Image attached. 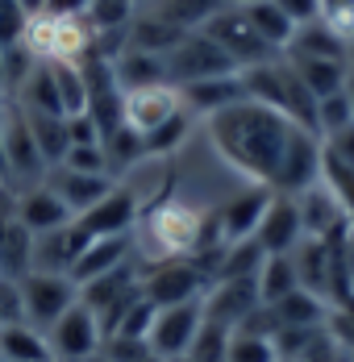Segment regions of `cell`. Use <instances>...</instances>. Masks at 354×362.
I'll return each instance as SVG.
<instances>
[{
  "label": "cell",
  "instance_id": "1",
  "mask_svg": "<svg viewBox=\"0 0 354 362\" xmlns=\"http://www.w3.org/2000/svg\"><path fill=\"white\" fill-rule=\"evenodd\" d=\"M292 129L296 125L283 112L254 105V100H238L200 125V134L209 138L212 154L225 163V171L238 175L242 183H263V187H271L275 180V167H280Z\"/></svg>",
  "mask_w": 354,
  "mask_h": 362
},
{
  "label": "cell",
  "instance_id": "2",
  "mask_svg": "<svg viewBox=\"0 0 354 362\" xmlns=\"http://www.w3.org/2000/svg\"><path fill=\"white\" fill-rule=\"evenodd\" d=\"M130 242H134V258L142 267L196 258L205 250L225 246L221 225H217V204H196L179 192H159L150 204H142Z\"/></svg>",
  "mask_w": 354,
  "mask_h": 362
},
{
  "label": "cell",
  "instance_id": "3",
  "mask_svg": "<svg viewBox=\"0 0 354 362\" xmlns=\"http://www.w3.org/2000/svg\"><path fill=\"white\" fill-rule=\"evenodd\" d=\"M242 88H246V100L267 105V109L283 112L292 125L317 134V96L300 83L296 67H292L283 54L258 63V67H246V71H242Z\"/></svg>",
  "mask_w": 354,
  "mask_h": 362
},
{
  "label": "cell",
  "instance_id": "4",
  "mask_svg": "<svg viewBox=\"0 0 354 362\" xmlns=\"http://www.w3.org/2000/svg\"><path fill=\"white\" fill-rule=\"evenodd\" d=\"M34 63H84L92 54V30L84 17H55V13H38L25 21L21 42H17Z\"/></svg>",
  "mask_w": 354,
  "mask_h": 362
},
{
  "label": "cell",
  "instance_id": "5",
  "mask_svg": "<svg viewBox=\"0 0 354 362\" xmlns=\"http://www.w3.org/2000/svg\"><path fill=\"white\" fill-rule=\"evenodd\" d=\"M0 158H4V180L17 192L46 180V158H42L34 129L13 96H0Z\"/></svg>",
  "mask_w": 354,
  "mask_h": 362
},
{
  "label": "cell",
  "instance_id": "6",
  "mask_svg": "<svg viewBox=\"0 0 354 362\" xmlns=\"http://www.w3.org/2000/svg\"><path fill=\"white\" fill-rule=\"evenodd\" d=\"M163 67H167V83H176V88H188V83H200V79H217V75L238 71L229 63V54L205 30H192V34L179 37V46L163 59Z\"/></svg>",
  "mask_w": 354,
  "mask_h": 362
},
{
  "label": "cell",
  "instance_id": "7",
  "mask_svg": "<svg viewBox=\"0 0 354 362\" xmlns=\"http://www.w3.org/2000/svg\"><path fill=\"white\" fill-rule=\"evenodd\" d=\"M183 96L176 83H150V88H130L121 92V125L134 129L142 142L150 134H159L163 125H171L176 117H183Z\"/></svg>",
  "mask_w": 354,
  "mask_h": 362
},
{
  "label": "cell",
  "instance_id": "8",
  "mask_svg": "<svg viewBox=\"0 0 354 362\" xmlns=\"http://www.w3.org/2000/svg\"><path fill=\"white\" fill-rule=\"evenodd\" d=\"M205 34H209L225 54H229V63H234L238 71H246V67H258V63L275 59V50L258 37V30L250 25V17H246V8H238V4H225L209 25H205Z\"/></svg>",
  "mask_w": 354,
  "mask_h": 362
},
{
  "label": "cell",
  "instance_id": "9",
  "mask_svg": "<svg viewBox=\"0 0 354 362\" xmlns=\"http://www.w3.org/2000/svg\"><path fill=\"white\" fill-rule=\"evenodd\" d=\"M17 288H21V313H25V325L42 329V333H46V329L55 325L71 304L79 300V288H75V279H67V275H42V271H30Z\"/></svg>",
  "mask_w": 354,
  "mask_h": 362
},
{
  "label": "cell",
  "instance_id": "10",
  "mask_svg": "<svg viewBox=\"0 0 354 362\" xmlns=\"http://www.w3.org/2000/svg\"><path fill=\"white\" fill-rule=\"evenodd\" d=\"M321 158H325V146L313 129H292L287 134V146H283V158L275 167V180H271V192L280 196H300L304 187L321 183Z\"/></svg>",
  "mask_w": 354,
  "mask_h": 362
},
{
  "label": "cell",
  "instance_id": "11",
  "mask_svg": "<svg viewBox=\"0 0 354 362\" xmlns=\"http://www.w3.org/2000/svg\"><path fill=\"white\" fill-rule=\"evenodd\" d=\"M138 213H142L138 192L125 180H117L84 217H75V225H79L88 238H130L134 225H138Z\"/></svg>",
  "mask_w": 354,
  "mask_h": 362
},
{
  "label": "cell",
  "instance_id": "12",
  "mask_svg": "<svg viewBox=\"0 0 354 362\" xmlns=\"http://www.w3.org/2000/svg\"><path fill=\"white\" fill-rule=\"evenodd\" d=\"M46 341H50L55 362H84V358H92V354L101 350L105 329H101V321L92 317V308H88V304H79V300H75L67 313L46 329Z\"/></svg>",
  "mask_w": 354,
  "mask_h": 362
},
{
  "label": "cell",
  "instance_id": "13",
  "mask_svg": "<svg viewBox=\"0 0 354 362\" xmlns=\"http://www.w3.org/2000/svg\"><path fill=\"white\" fill-rule=\"evenodd\" d=\"M200 325H205V308H200V300L159 308L146 346H150V354H159V358H183V354L192 350V341H196Z\"/></svg>",
  "mask_w": 354,
  "mask_h": 362
},
{
  "label": "cell",
  "instance_id": "14",
  "mask_svg": "<svg viewBox=\"0 0 354 362\" xmlns=\"http://www.w3.org/2000/svg\"><path fill=\"white\" fill-rule=\"evenodd\" d=\"M267 204H271V187H263V183H242V187H234V192L217 204L221 242L234 246V242L254 238V229H258V221L267 213Z\"/></svg>",
  "mask_w": 354,
  "mask_h": 362
},
{
  "label": "cell",
  "instance_id": "15",
  "mask_svg": "<svg viewBox=\"0 0 354 362\" xmlns=\"http://www.w3.org/2000/svg\"><path fill=\"white\" fill-rule=\"evenodd\" d=\"M200 308H205V321L221 329H238L258 308V288H254V279H217L200 296Z\"/></svg>",
  "mask_w": 354,
  "mask_h": 362
},
{
  "label": "cell",
  "instance_id": "16",
  "mask_svg": "<svg viewBox=\"0 0 354 362\" xmlns=\"http://www.w3.org/2000/svg\"><path fill=\"white\" fill-rule=\"evenodd\" d=\"M304 229H300V209H296V196H280L271 192V204L254 229V242L263 254H292L300 246Z\"/></svg>",
  "mask_w": 354,
  "mask_h": 362
},
{
  "label": "cell",
  "instance_id": "17",
  "mask_svg": "<svg viewBox=\"0 0 354 362\" xmlns=\"http://www.w3.org/2000/svg\"><path fill=\"white\" fill-rule=\"evenodd\" d=\"M88 242L92 238L75 221L50 229V233H34V271H42V275H67L71 279V267H75V258L84 254Z\"/></svg>",
  "mask_w": 354,
  "mask_h": 362
},
{
  "label": "cell",
  "instance_id": "18",
  "mask_svg": "<svg viewBox=\"0 0 354 362\" xmlns=\"http://www.w3.org/2000/svg\"><path fill=\"white\" fill-rule=\"evenodd\" d=\"M42 183L67 204L71 217H84L117 180H108V175H88V171H71V167H63V163H55V167H46V180Z\"/></svg>",
  "mask_w": 354,
  "mask_h": 362
},
{
  "label": "cell",
  "instance_id": "19",
  "mask_svg": "<svg viewBox=\"0 0 354 362\" xmlns=\"http://www.w3.org/2000/svg\"><path fill=\"white\" fill-rule=\"evenodd\" d=\"M179 96H183V109L205 125V121L217 117L221 109H229V105L246 100V88H242V71H234V75H217V79L188 83V88H179Z\"/></svg>",
  "mask_w": 354,
  "mask_h": 362
},
{
  "label": "cell",
  "instance_id": "20",
  "mask_svg": "<svg viewBox=\"0 0 354 362\" xmlns=\"http://www.w3.org/2000/svg\"><path fill=\"white\" fill-rule=\"evenodd\" d=\"M296 209H300V229H304V238H321V242H333V238H342L346 229H350V221L342 217V209H338V200L313 183V187H304L300 196H296Z\"/></svg>",
  "mask_w": 354,
  "mask_h": 362
},
{
  "label": "cell",
  "instance_id": "21",
  "mask_svg": "<svg viewBox=\"0 0 354 362\" xmlns=\"http://www.w3.org/2000/svg\"><path fill=\"white\" fill-rule=\"evenodd\" d=\"M13 221H17L21 229H30V233H50V229H59V225H67V221H75V217H71L67 204H63L46 183H34V187H21V192H17Z\"/></svg>",
  "mask_w": 354,
  "mask_h": 362
},
{
  "label": "cell",
  "instance_id": "22",
  "mask_svg": "<svg viewBox=\"0 0 354 362\" xmlns=\"http://www.w3.org/2000/svg\"><path fill=\"white\" fill-rule=\"evenodd\" d=\"M134 258V242L130 238H92L84 254L75 258V267H71V279H75V288L79 284H88V279H101L108 271H117V267H125Z\"/></svg>",
  "mask_w": 354,
  "mask_h": 362
},
{
  "label": "cell",
  "instance_id": "23",
  "mask_svg": "<svg viewBox=\"0 0 354 362\" xmlns=\"http://www.w3.org/2000/svg\"><path fill=\"white\" fill-rule=\"evenodd\" d=\"M225 4L229 0H142L138 8L159 17V21H167V25H176V30H183V34H192V30H205Z\"/></svg>",
  "mask_w": 354,
  "mask_h": 362
},
{
  "label": "cell",
  "instance_id": "24",
  "mask_svg": "<svg viewBox=\"0 0 354 362\" xmlns=\"http://www.w3.org/2000/svg\"><path fill=\"white\" fill-rule=\"evenodd\" d=\"M263 308L271 313L275 333H280V329H317V325H325V317H329V304H325L321 296H313V291H304V288L287 291L283 300L263 304Z\"/></svg>",
  "mask_w": 354,
  "mask_h": 362
},
{
  "label": "cell",
  "instance_id": "25",
  "mask_svg": "<svg viewBox=\"0 0 354 362\" xmlns=\"http://www.w3.org/2000/svg\"><path fill=\"white\" fill-rule=\"evenodd\" d=\"M179 37H183V30H176V25H167V21H159V17H150V13L138 8L134 21H130V30H125V50H142V54L167 59L179 46Z\"/></svg>",
  "mask_w": 354,
  "mask_h": 362
},
{
  "label": "cell",
  "instance_id": "26",
  "mask_svg": "<svg viewBox=\"0 0 354 362\" xmlns=\"http://www.w3.org/2000/svg\"><path fill=\"white\" fill-rule=\"evenodd\" d=\"M283 54L287 59H338V63H346V42L325 21H309V25H296V34H292Z\"/></svg>",
  "mask_w": 354,
  "mask_h": 362
},
{
  "label": "cell",
  "instance_id": "27",
  "mask_svg": "<svg viewBox=\"0 0 354 362\" xmlns=\"http://www.w3.org/2000/svg\"><path fill=\"white\" fill-rule=\"evenodd\" d=\"M0 358L4 362H55L46 333L34 325H8L0 329Z\"/></svg>",
  "mask_w": 354,
  "mask_h": 362
},
{
  "label": "cell",
  "instance_id": "28",
  "mask_svg": "<svg viewBox=\"0 0 354 362\" xmlns=\"http://www.w3.org/2000/svg\"><path fill=\"white\" fill-rule=\"evenodd\" d=\"M113 75L121 83V92L130 88H150V83H167V67L159 54H142V50H121L113 59Z\"/></svg>",
  "mask_w": 354,
  "mask_h": 362
},
{
  "label": "cell",
  "instance_id": "29",
  "mask_svg": "<svg viewBox=\"0 0 354 362\" xmlns=\"http://www.w3.org/2000/svg\"><path fill=\"white\" fill-rule=\"evenodd\" d=\"M287 59V54H283ZM296 75H300V83L313 92V96H333V92H342V83H346V71H350V63H338V59H287Z\"/></svg>",
  "mask_w": 354,
  "mask_h": 362
},
{
  "label": "cell",
  "instance_id": "30",
  "mask_svg": "<svg viewBox=\"0 0 354 362\" xmlns=\"http://www.w3.org/2000/svg\"><path fill=\"white\" fill-rule=\"evenodd\" d=\"M30 271H34V233H30V229H21V225L13 221L8 238L0 242V279L21 284Z\"/></svg>",
  "mask_w": 354,
  "mask_h": 362
},
{
  "label": "cell",
  "instance_id": "31",
  "mask_svg": "<svg viewBox=\"0 0 354 362\" xmlns=\"http://www.w3.org/2000/svg\"><path fill=\"white\" fill-rule=\"evenodd\" d=\"M254 288H258V304H275L287 291H296V271H292V258L287 254H267L258 275H254Z\"/></svg>",
  "mask_w": 354,
  "mask_h": 362
},
{
  "label": "cell",
  "instance_id": "32",
  "mask_svg": "<svg viewBox=\"0 0 354 362\" xmlns=\"http://www.w3.org/2000/svg\"><path fill=\"white\" fill-rule=\"evenodd\" d=\"M55 92H59V109L63 117H84L88 112V75L84 63H55Z\"/></svg>",
  "mask_w": 354,
  "mask_h": 362
},
{
  "label": "cell",
  "instance_id": "33",
  "mask_svg": "<svg viewBox=\"0 0 354 362\" xmlns=\"http://www.w3.org/2000/svg\"><path fill=\"white\" fill-rule=\"evenodd\" d=\"M246 17H250V25L258 30V37H263L275 54H283V50H287V42H292V34H296V25H292V21L280 13V4H275V0L246 4Z\"/></svg>",
  "mask_w": 354,
  "mask_h": 362
},
{
  "label": "cell",
  "instance_id": "34",
  "mask_svg": "<svg viewBox=\"0 0 354 362\" xmlns=\"http://www.w3.org/2000/svg\"><path fill=\"white\" fill-rule=\"evenodd\" d=\"M25 121H30V129H34V142H38V150H42V158H46V167L63 163V154H67V117L25 112Z\"/></svg>",
  "mask_w": 354,
  "mask_h": 362
},
{
  "label": "cell",
  "instance_id": "35",
  "mask_svg": "<svg viewBox=\"0 0 354 362\" xmlns=\"http://www.w3.org/2000/svg\"><path fill=\"white\" fill-rule=\"evenodd\" d=\"M134 13H138L134 0H88L84 21L92 34H117V30H130Z\"/></svg>",
  "mask_w": 354,
  "mask_h": 362
},
{
  "label": "cell",
  "instance_id": "36",
  "mask_svg": "<svg viewBox=\"0 0 354 362\" xmlns=\"http://www.w3.org/2000/svg\"><path fill=\"white\" fill-rule=\"evenodd\" d=\"M321 187L338 200V209H342V217L350 221L354 229V167H346V163H338V158H321Z\"/></svg>",
  "mask_w": 354,
  "mask_h": 362
},
{
  "label": "cell",
  "instance_id": "37",
  "mask_svg": "<svg viewBox=\"0 0 354 362\" xmlns=\"http://www.w3.org/2000/svg\"><path fill=\"white\" fill-rule=\"evenodd\" d=\"M225 362H280V354H275V341H271V337H258V333H246V329H234V333H229Z\"/></svg>",
  "mask_w": 354,
  "mask_h": 362
},
{
  "label": "cell",
  "instance_id": "38",
  "mask_svg": "<svg viewBox=\"0 0 354 362\" xmlns=\"http://www.w3.org/2000/svg\"><path fill=\"white\" fill-rule=\"evenodd\" d=\"M154 313H159V308H154L146 296H138V300L125 308V317L108 329L105 337H134V341H146V337H150V325H154Z\"/></svg>",
  "mask_w": 354,
  "mask_h": 362
},
{
  "label": "cell",
  "instance_id": "39",
  "mask_svg": "<svg viewBox=\"0 0 354 362\" xmlns=\"http://www.w3.org/2000/svg\"><path fill=\"white\" fill-rule=\"evenodd\" d=\"M229 333L234 329H221V325H212V321H205L200 333H196V341H192V350H188V358L192 362H225Z\"/></svg>",
  "mask_w": 354,
  "mask_h": 362
},
{
  "label": "cell",
  "instance_id": "40",
  "mask_svg": "<svg viewBox=\"0 0 354 362\" xmlns=\"http://www.w3.org/2000/svg\"><path fill=\"white\" fill-rule=\"evenodd\" d=\"M354 117H350V100L346 92H333V96H321L317 100V138H329L338 129H346Z\"/></svg>",
  "mask_w": 354,
  "mask_h": 362
},
{
  "label": "cell",
  "instance_id": "41",
  "mask_svg": "<svg viewBox=\"0 0 354 362\" xmlns=\"http://www.w3.org/2000/svg\"><path fill=\"white\" fill-rule=\"evenodd\" d=\"M342 358H346V354H342V346L333 341V333H329V329L321 325V329L309 333V341H304V346H300L287 362H342Z\"/></svg>",
  "mask_w": 354,
  "mask_h": 362
},
{
  "label": "cell",
  "instance_id": "42",
  "mask_svg": "<svg viewBox=\"0 0 354 362\" xmlns=\"http://www.w3.org/2000/svg\"><path fill=\"white\" fill-rule=\"evenodd\" d=\"M63 167H71V171H88V175H108L105 146H67ZM108 180H113V175H108Z\"/></svg>",
  "mask_w": 354,
  "mask_h": 362
},
{
  "label": "cell",
  "instance_id": "43",
  "mask_svg": "<svg viewBox=\"0 0 354 362\" xmlns=\"http://www.w3.org/2000/svg\"><path fill=\"white\" fill-rule=\"evenodd\" d=\"M321 21L342 42H350L354 37V0H321Z\"/></svg>",
  "mask_w": 354,
  "mask_h": 362
},
{
  "label": "cell",
  "instance_id": "44",
  "mask_svg": "<svg viewBox=\"0 0 354 362\" xmlns=\"http://www.w3.org/2000/svg\"><path fill=\"white\" fill-rule=\"evenodd\" d=\"M101 354H105L108 362H138L150 354V346L146 341H134V337H105L101 341Z\"/></svg>",
  "mask_w": 354,
  "mask_h": 362
},
{
  "label": "cell",
  "instance_id": "45",
  "mask_svg": "<svg viewBox=\"0 0 354 362\" xmlns=\"http://www.w3.org/2000/svg\"><path fill=\"white\" fill-rule=\"evenodd\" d=\"M25 313H21V288L13 279H0V329L21 325Z\"/></svg>",
  "mask_w": 354,
  "mask_h": 362
},
{
  "label": "cell",
  "instance_id": "46",
  "mask_svg": "<svg viewBox=\"0 0 354 362\" xmlns=\"http://www.w3.org/2000/svg\"><path fill=\"white\" fill-rule=\"evenodd\" d=\"M321 146H325V154H329V158H338V163L354 167V121L346 125V129H338V134L321 138Z\"/></svg>",
  "mask_w": 354,
  "mask_h": 362
},
{
  "label": "cell",
  "instance_id": "47",
  "mask_svg": "<svg viewBox=\"0 0 354 362\" xmlns=\"http://www.w3.org/2000/svg\"><path fill=\"white\" fill-rule=\"evenodd\" d=\"M280 13L292 21V25H309V21H321V0H275Z\"/></svg>",
  "mask_w": 354,
  "mask_h": 362
},
{
  "label": "cell",
  "instance_id": "48",
  "mask_svg": "<svg viewBox=\"0 0 354 362\" xmlns=\"http://www.w3.org/2000/svg\"><path fill=\"white\" fill-rule=\"evenodd\" d=\"M67 146H101V129H96V121L88 112L67 117Z\"/></svg>",
  "mask_w": 354,
  "mask_h": 362
},
{
  "label": "cell",
  "instance_id": "49",
  "mask_svg": "<svg viewBox=\"0 0 354 362\" xmlns=\"http://www.w3.org/2000/svg\"><path fill=\"white\" fill-rule=\"evenodd\" d=\"M84 8H88V0H46V13H55V17H84Z\"/></svg>",
  "mask_w": 354,
  "mask_h": 362
},
{
  "label": "cell",
  "instance_id": "50",
  "mask_svg": "<svg viewBox=\"0 0 354 362\" xmlns=\"http://www.w3.org/2000/svg\"><path fill=\"white\" fill-rule=\"evenodd\" d=\"M342 262H346V279L354 288V229H346V238H342Z\"/></svg>",
  "mask_w": 354,
  "mask_h": 362
},
{
  "label": "cell",
  "instance_id": "51",
  "mask_svg": "<svg viewBox=\"0 0 354 362\" xmlns=\"http://www.w3.org/2000/svg\"><path fill=\"white\" fill-rule=\"evenodd\" d=\"M17 8H21V17L30 21V17H38V13H46V0H13Z\"/></svg>",
  "mask_w": 354,
  "mask_h": 362
},
{
  "label": "cell",
  "instance_id": "52",
  "mask_svg": "<svg viewBox=\"0 0 354 362\" xmlns=\"http://www.w3.org/2000/svg\"><path fill=\"white\" fill-rule=\"evenodd\" d=\"M342 92H346V100H350V117H354V67L346 71V83H342Z\"/></svg>",
  "mask_w": 354,
  "mask_h": 362
},
{
  "label": "cell",
  "instance_id": "53",
  "mask_svg": "<svg viewBox=\"0 0 354 362\" xmlns=\"http://www.w3.org/2000/svg\"><path fill=\"white\" fill-rule=\"evenodd\" d=\"M346 63H350V67H354V37H350V42H346Z\"/></svg>",
  "mask_w": 354,
  "mask_h": 362
},
{
  "label": "cell",
  "instance_id": "54",
  "mask_svg": "<svg viewBox=\"0 0 354 362\" xmlns=\"http://www.w3.org/2000/svg\"><path fill=\"white\" fill-rule=\"evenodd\" d=\"M84 362H108L105 354H101V350H96V354H92V358H84Z\"/></svg>",
  "mask_w": 354,
  "mask_h": 362
},
{
  "label": "cell",
  "instance_id": "55",
  "mask_svg": "<svg viewBox=\"0 0 354 362\" xmlns=\"http://www.w3.org/2000/svg\"><path fill=\"white\" fill-rule=\"evenodd\" d=\"M229 4H238V8H246V4H258V0H229Z\"/></svg>",
  "mask_w": 354,
  "mask_h": 362
},
{
  "label": "cell",
  "instance_id": "56",
  "mask_svg": "<svg viewBox=\"0 0 354 362\" xmlns=\"http://www.w3.org/2000/svg\"><path fill=\"white\" fill-rule=\"evenodd\" d=\"M138 362H167V358H159V354H146V358H138Z\"/></svg>",
  "mask_w": 354,
  "mask_h": 362
},
{
  "label": "cell",
  "instance_id": "57",
  "mask_svg": "<svg viewBox=\"0 0 354 362\" xmlns=\"http://www.w3.org/2000/svg\"><path fill=\"white\" fill-rule=\"evenodd\" d=\"M167 362H192V358H188V354H183V358H167Z\"/></svg>",
  "mask_w": 354,
  "mask_h": 362
},
{
  "label": "cell",
  "instance_id": "58",
  "mask_svg": "<svg viewBox=\"0 0 354 362\" xmlns=\"http://www.w3.org/2000/svg\"><path fill=\"white\" fill-rule=\"evenodd\" d=\"M0 183H4V175H0Z\"/></svg>",
  "mask_w": 354,
  "mask_h": 362
},
{
  "label": "cell",
  "instance_id": "59",
  "mask_svg": "<svg viewBox=\"0 0 354 362\" xmlns=\"http://www.w3.org/2000/svg\"><path fill=\"white\" fill-rule=\"evenodd\" d=\"M134 4H142V0H134Z\"/></svg>",
  "mask_w": 354,
  "mask_h": 362
},
{
  "label": "cell",
  "instance_id": "60",
  "mask_svg": "<svg viewBox=\"0 0 354 362\" xmlns=\"http://www.w3.org/2000/svg\"><path fill=\"white\" fill-rule=\"evenodd\" d=\"M0 362H4V358H0Z\"/></svg>",
  "mask_w": 354,
  "mask_h": 362
}]
</instances>
